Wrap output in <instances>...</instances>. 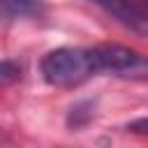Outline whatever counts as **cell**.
<instances>
[{
  "instance_id": "6da1fadb",
  "label": "cell",
  "mask_w": 148,
  "mask_h": 148,
  "mask_svg": "<svg viewBox=\"0 0 148 148\" xmlns=\"http://www.w3.org/2000/svg\"><path fill=\"white\" fill-rule=\"evenodd\" d=\"M42 79L51 86H76L104 72L102 46H60L49 51L39 62Z\"/></svg>"
},
{
  "instance_id": "7a4b0ae2",
  "label": "cell",
  "mask_w": 148,
  "mask_h": 148,
  "mask_svg": "<svg viewBox=\"0 0 148 148\" xmlns=\"http://www.w3.org/2000/svg\"><path fill=\"white\" fill-rule=\"evenodd\" d=\"M0 7L12 16H39L44 12L42 0H0Z\"/></svg>"
},
{
  "instance_id": "3957f363",
  "label": "cell",
  "mask_w": 148,
  "mask_h": 148,
  "mask_svg": "<svg viewBox=\"0 0 148 148\" xmlns=\"http://www.w3.org/2000/svg\"><path fill=\"white\" fill-rule=\"evenodd\" d=\"M134 28H139L141 23H148V0H123Z\"/></svg>"
},
{
  "instance_id": "277c9868",
  "label": "cell",
  "mask_w": 148,
  "mask_h": 148,
  "mask_svg": "<svg viewBox=\"0 0 148 148\" xmlns=\"http://www.w3.org/2000/svg\"><path fill=\"white\" fill-rule=\"evenodd\" d=\"M90 2H95V5H99L104 12L113 14L120 23H125V25H132V28H134V23H132V18H130V14H127V9H125L123 0H90Z\"/></svg>"
},
{
  "instance_id": "5b68a950",
  "label": "cell",
  "mask_w": 148,
  "mask_h": 148,
  "mask_svg": "<svg viewBox=\"0 0 148 148\" xmlns=\"http://www.w3.org/2000/svg\"><path fill=\"white\" fill-rule=\"evenodd\" d=\"M21 65L14 60H0V86H9L21 79Z\"/></svg>"
},
{
  "instance_id": "8992f818",
  "label": "cell",
  "mask_w": 148,
  "mask_h": 148,
  "mask_svg": "<svg viewBox=\"0 0 148 148\" xmlns=\"http://www.w3.org/2000/svg\"><path fill=\"white\" fill-rule=\"evenodd\" d=\"M127 130L134 134H148V118H136V120L127 123Z\"/></svg>"
}]
</instances>
